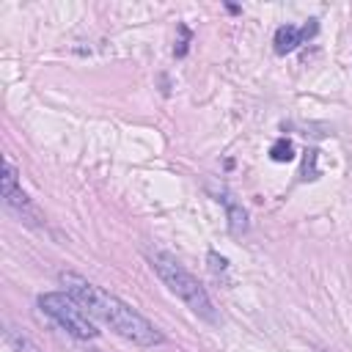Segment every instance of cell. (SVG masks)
<instances>
[{"label":"cell","mask_w":352,"mask_h":352,"mask_svg":"<svg viewBox=\"0 0 352 352\" xmlns=\"http://www.w3.org/2000/svg\"><path fill=\"white\" fill-rule=\"evenodd\" d=\"M6 341L11 344V349H14V352H41V346H38V344H33L25 333H19V330H14V327H8V330H6Z\"/></svg>","instance_id":"7"},{"label":"cell","mask_w":352,"mask_h":352,"mask_svg":"<svg viewBox=\"0 0 352 352\" xmlns=\"http://www.w3.org/2000/svg\"><path fill=\"white\" fill-rule=\"evenodd\" d=\"M38 308L47 316H52L66 333H72L77 338H85L88 341V338H96L99 336L96 324L91 322V314L74 297H69L66 292H47V294H41L38 297Z\"/></svg>","instance_id":"3"},{"label":"cell","mask_w":352,"mask_h":352,"mask_svg":"<svg viewBox=\"0 0 352 352\" xmlns=\"http://www.w3.org/2000/svg\"><path fill=\"white\" fill-rule=\"evenodd\" d=\"M319 30L316 19H308V25L302 28H294V25H280L275 30V52L278 55H286V52H294L305 38H311L314 33Z\"/></svg>","instance_id":"5"},{"label":"cell","mask_w":352,"mask_h":352,"mask_svg":"<svg viewBox=\"0 0 352 352\" xmlns=\"http://www.w3.org/2000/svg\"><path fill=\"white\" fill-rule=\"evenodd\" d=\"M60 286L66 289L69 297H74L91 316L102 319L104 324H110L118 336L129 338L138 346H157L162 344V333L143 316L138 314L132 305H126L124 300H118L116 294L94 286L88 278L77 275V272H60Z\"/></svg>","instance_id":"1"},{"label":"cell","mask_w":352,"mask_h":352,"mask_svg":"<svg viewBox=\"0 0 352 352\" xmlns=\"http://www.w3.org/2000/svg\"><path fill=\"white\" fill-rule=\"evenodd\" d=\"M270 157H272L275 162H289V160H294V146H292V140L278 138V140L272 143V148H270Z\"/></svg>","instance_id":"8"},{"label":"cell","mask_w":352,"mask_h":352,"mask_svg":"<svg viewBox=\"0 0 352 352\" xmlns=\"http://www.w3.org/2000/svg\"><path fill=\"white\" fill-rule=\"evenodd\" d=\"M3 204L25 223V226H38L41 214L38 209L33 206V201L28 198V192L19 187V179H16V168L6 160L3 165Z\"/></svg>","instance_id":"4"},{"label":"cell","mask_w":352,"mask_h":352,"mask_svg":"<svg viewBox=\"0 0 352 352\" xmlns=\"http://www.w3.org/2000/svg\"><path fill=\"white\" fill-rule=\"evenodd\" d=\"M146 256H148V264H151V270L157 272V278H160L195 316H201V319L209 322V324H220V316H217V311H214V305H212L206 289H204L170 253L148 250Z\"/></svg>","instance_id":"2"},{"label":"cell","mask_w":352,"mask_h":352,"mask_svg":"<svg viewBox=\"0 0 352 352\" xmlns=\"http://www.w3.org/2000/svg\"><path fill=\"white\" fill-rule=\"evenodd\" d=\"M217 201H223V204H226V212H228V228H231V234H234V236H239V234L248 228V214H245L242 204H236V201H234V195H231V192H226V190H220V192H217Z\"/></svg>","instance_id":"6"},{"label":"cell","mask_w":352,"mask_h":352,"mask_svg":"<svg viewBox=\"0 0 352 352\" xmlns=\"http://www.w3.org/2000/svg\"><path fill=\"white\" fill-rule=\"evenodd\" d=\"M316 160H319V151H305V162H302V179L308 182V179H316L319 176V170H316Z\"/></svg>","instance_id":"9"},{"label":"cell","mask_w":352,"mask_h":352,"mask_svg":"<svg viewBox=\"0 0 352 352\" xmlns=\"http://www.w3.org/2000/svg\"><path fill=\"white\" fill-rule=\"evenodd\" d=\"M209 264H212V272H226V267H228V261L223 256H217L214 250H209Z\"/></svg>","instance_id":"10"}]
</instances>
